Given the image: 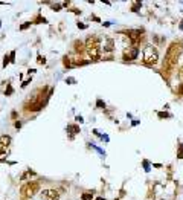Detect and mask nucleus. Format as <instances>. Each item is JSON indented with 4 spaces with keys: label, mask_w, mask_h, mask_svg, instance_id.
<instances>
[{
    "label": "nucleus",
    "mask_w": 183,
    "mask_h": 200,
    "mask_svg": "<svg viewBox=\"0 0 183 200\" xmlns=\"http://www.w3.org/2000/svg\"><path fill=\"white\" fill-rule=\"evenodd\" d=\"M177 95L178 96H183V83H180L177 86Z\"/></svg>",
    "instance_id": "nucleus-19"
},
{
    "label": "nucleus",
    "mask_w": 183,
    "mask_h": 200,
    "mask_svg": "<svg viewBox=\"0 0 183 200\" xmlns=\"http://www.w3.org/2000/svg\"><path fill=\"white\" fill-rule=\"evenodd\" d=\"M32 23H35V25H38V23H47V20L44 19V17H41V15L38 14V15L34 19V21H32Z\"/></svg>",
    "instance_id": "nucleus-12"
},
{
    "label": "nucleus",
    "mask_w": 183,
    "mask_h": 200,
    "mask_svg": "<svg viewBox=\"0 0 183 200\" xmlns=\"http://www.w3.org/2000/svg\"><path fill=\"white\" fill-rule=\"evenodd\" d=\"M183 51V40H174V41L168 46L166 52H165V58L162 61V73L165 78L169 81V77L174 73V70L177 67L178 57H180Z\"/></svg>",
    "instance_id": "nucleus-1"
},
{
    "label": "nucleus",
    "mask_w": 183,
    "mask_h": 200,
    "mask_svg": "<svg viewBox=\"0 0 183 200\" xmlns=\"http://www.w3.org/2000/svg\"><path fill=\"white\" fill-rule=\"evenodd\" d=\"M114 200H120V199H114Z\"/></svg>",
    "instance_id": "nucleus-35"
},
{
    "label": "nucleus",
    "mask_w": 183,
    "mask_h": 200,
    "mask_svg": "<svg viewBox=\"0 0 183 200\" xmlns=\"http://www.w3.org/2000/svg\"><path fill=\"white\" fill-rule=\"evenodd\" d=\"M38 189H40V183L37 180L26 182V183L21 185V188H20V197H21V200H31L35 194L38 193Z\"/></svg>",
    "instance_id": "nucleus-5"
},
{
    "label": "nucleus",
    "mask_w": 183,
    "mask_h": 200,
    "mask_svg": "<svg viewBox=\"0 0 183 200\" xmlns=\"http://www.w3.org/2000/svg\"><path fill=\"white\" fill-rule=\"evenodd\" d=\"M70 11H72V12H75V14H81V11H79V9H77V8H72Z\"/></svg>",
    "instance_id": "nucleus-27"
},
{
    "label": "nucleus",
    "mask_w": 183,
    "mask_h": 200,
    "mask_svg": "<svg viewBox=\"0 0 183 200\" xmlns=\"http://www.w3.org/2000/svg\"><path fill=\"white\" fill-rule=\"evenodd\" d=\"M37 61H38L40 64H44V63H46V58H44V57H41V55H38V57H37Z\"/></svg>",
    "instance_id": "nucleus-23"
},
{
    "label": "nucleus",
    "mask_w": 183,
    "mask_h": 200,
    "mask_svg": "<svg viewBox=\"0 0 183 200\" xmlns=\"http://www.w3.org/2000/svg\"><path fill=\"white\" fill-rule=\"evenodd\" d=\"M178 148H180V150H178V153H177V157L182 159V157H183V145H180Z\"/></svg>",
    "instance_id": "nucleus-25"
},
{
    "label": "nucleus",
    "mask_w": 183,
    "mask_h": 200,
    "mask_svg": "<svg viewBox=\"0 0 183 200\" xmlns=\"http://www.w3.org/2000/svg\"><path fill=\"white\" fill-rule=\"evenodd\" d=\"M35 174V173L34 171H31V170H28V171H26L25 173V174L23 176H21V180H26V177H29V176H34Z\"/></svg>",
    "instance_id": "nucleus-18"
},
{
    "label": "nucleus",
    "mask_w": 183,
    "mask_h": 200,
    "mask_svg": "<svg viewBox=\"0 0 183 200\" xmlns=\"http://www.w3.org/2000/svg\"><path fill=\"white\" fill-rule=\"evenodd\" d=\"M12 93H14V89H12L11 84H8V87H6V90H5V95H6V96H11Z\"/></svg>",
    "instance_id": "nucleus-16"
},
{
    "label": "nucleus",
    "mask_w": 183,
    "mask_h": 200,
    "mask_svg": "<svg viewBox=\"0 0 183 200\" xmlns=\"http://www.w3.org/2000/svg\"><path fill=\"white\" fill-rule=\"evenodd\" d=\"M73 51L77 52L78 55H83L86 52V43H83L81 40H75L73 41Z\"/></svg>",
    "instance_id": "nucleus-9"
},
{
    "label": "nucleus",
    "mask_w": 183,
    "mask_h": 200,
    "mask_svg": "<svg viewBox=\"0 0 183 200\" xmlns=\"http://www.w3.org/2000/svg\"><path fill=\"white\" fill-rule=\"evenodd\" d=\"M140 6H142V5H140V3H137V2H136V3H133V6H131V11H133V12L139 11V8H140Z\"/></svg>",
    "instance_id": "nucleus-20"
},
{
    "label": "nucleus",
    "mask_w": 183,
    "mask_h": 200,
    "mask_svg": "<svg viewBox=\"0 0 183 200\" xmlns=\"http://www.w3.org/2000/svg\"><path fill=\"white\" fill-rule=\"evenodd\" d=\"M96 200H105L104 197H96Z\"/></svg>",
    "instance_id": "nucleus-33"
},
{
    "label": "nucleus",
    "mask_w": 183,
    "mask_h": 200,
    "mask_svg": "<svg viewBox=\"0 0 183 200\" xmlns=\"http://www.w3.org/2000/svg\"><path fill=\"white\" fill-rule=\"evenodd\" d=\"M66 83H69V84H73V83H75V79H73V78H69Z\"/></svg>",
    "instance_id": "nucleus-32"
},
{
    "label": "nucleus",
    "mask_w": 183,
    "mask_h": 200,
    "mask_svg": "<svg viewBox=\"0 0 183 200\" xmlns=\"http://www.w3.org/2000/svg\"><path fill=\"white\" fill-rule=\"evenodd\" d=\"M78 28H79V29H86V25H83V23H78Z\"/></svg>",
    "instance_id": "nucleus-31"
},
{
    "label": "nucleus",
    "mask_w": 183,
    "mask_h": 200,
    "mask_svg": "<svg viewBox=\"0 0 183 200\" xmlns=\"http://www.w3.org/2000/svg\"><path fill=\"white\" fill-rule=\"evenodd\" d=\"M157 116L163 119V118H169L171 115H169V113H166V112H159V113H157Z\"/></svg>",
    "instance_id": "nucleus-21"
},
{
    "label": "nucleus",
    "mask_w": 183,
    "mask_h": 200,
    "mask_svg": "<svg viewBox=\"0 0 183 200\" xmlns=\"http://www.w3.org/2000/svg\"><path fill=\"white\" fill-rule=\"evenodd\" d=\"M9 63H11V57L9 55H5V57H3V64L2 66H3V67H6Z\"/></svg>",
    "instance_id": "nucleus-17"
},
{
    "label": "nucleus",
    "mask_w": 183,
    "mask_h": 200,
    "mask_svg": "<svg viewBox=\"0 0 183 200\" xmlns=\"http://www.w3.org/2000/svg\"><path fill=\"white\" fill-rule=\"evenodd\" d=\"M60 193L57 189H44L41 191V199L43 200H58Z\"/></svg>",
    "instance_id": "nucleus-8"
},
{
    "label": "nucleus",
    "mask_w": 183,
    "mask_h": 200,
    "mask_svg": "<svg viewBox=\"0 0 183 200\" xmlns=\"http://www.w3.org/2000/svg\"><path fill=\"white\" fill-rule=\"evenodd\" d=\"M96 105H98L99 109H104V107H105V103H102L101 99H98V101H96Z\"/></svg>",
    "instance_id": "nucleus-26"
},
{
    "label": "nucleus",
    "mask_w": 183,
    "mask_h": 200,
    "mask_svg": "<svg viewBox=\"0 0 183 200\" xmlns=\"http://www.w3.org/2000/svg\"><path fill=\"white\" fill-rule=\"evenodd\" d=\"M6 148L8 147L6 145H3L2 142H0V154H3V153H6Z\"/></svg>",
    "instance_id": "nucleus-24"
},
{
    "label": "nucleus",
    "mask_w": 183,
    "mask_h": 200,
    "mask_svg": "<svg viewBox=\"0 0 183 200\" xmlns=\"http://www.w3.org/2000/svg\"><path fill=\"white\" fill-rule=\"evenodd\" d=\"M31 25H32V21H28V23L21 25V26H20V31H25V29H28V28H29Z\"/></svg>",
    "instance_id": "nucleus-22"
},
{
    "label": "nucleus",
    "mask_w": 183,
    "mask_h": 200,
    "mask_svg": "<svg viewBox=\"0 0 183 200\" xmlns=\"http://www.w3.org/2000/svg\"><path fill=\"white\" fill-rule=\"evenodd\" d=\"M144 29H127V31H122L120 34H124V35H127L128 38H130V41H131V46H134L137 47L140 44V41L144 40Z\"/></svg>",
    "instance_id": "nucleus-6"
},
{
    "label": "nucleus",
    "mask_w": 183,
    "mask_h": 200,
    "mask_svg": "<svg viewBox=\"0 0 183 200\" xmlns=\"http://www.w3.org/2000/svg\"><path fill=\"white\" fill-rule=\"evenodd\" d=\"M67 131H72V133H79V127H78V125H67Z\"/></svg>",
    "instance_id": "nucleus-15"
},
{
    "label": "nucleus",
    "mask_w": 183,
    "mask_h": 200,
    "mask_svg": "<svg viewBox=\"0 0 183 200\" xmlns=\"http://www.w3.org/2000/svg\"><path fill=\"white\" fill-rule=\"evenodd\" d=\"M46 90H47V87L40 89V90H37V93H35L31 99L26 101V103H25V112H32V113L40 112V110L46 105L47 99L51 98L52 92H53L52 89H49V93H46Z\"/></svg>",
    "instance_id": "nucleus-2"
},
{
    "label": "nucleus",
    "mask_w": 183,
    "mask_h": 200,
    "mask_svg": "<svg viewBox=\"0 0 183 200\" xmlns=\"http://www.w3.org/2000/svg\"><path fill=\"white\" fill-rule=\"evenodd\" d=\"M114 51V40L113 38H107L104 44V52H113Z\"/></svg>",
    "instance_id": "nucleus-10"
},
{
    "label": "nucleus",
    "mask_w": 183,
    "mask_h": 200,
    "mask_svg": "<svg viewBox=\"0 0 183 200\" xmlns=\"http://www.w3.org/2000/svg\"><path fill=\"white\" fill-rule=\"evenodd\" d=\"M139 55V47H134V46H128L124 49V54H122V58L125 61H133L137 58Z\"/></svg>",
    "instance_id": "nucleus-7"
},
{
    "label": "nucleus",
    "mask_w": 183,
    "mask_h": 200,
    "mask_svg": "<svg viewBox=\"0 0 183 200\" xmlns=\"http://www.w3.org/2000/svg\"><path fill=\"white\" fill-rule=\"evenodd\" d=\"M142 61H144L145 66H148V67H153L159 63V52L157 49H156L153 44H146L144 47V54H142Z\"/></svg>",
    "instance_id": "nucleus-4"
},
{
    "label": "nucleus",
    "mask_w": 183,
    "mask_h": 200,
    "mask_svg": "<svg viewBox=\"0 0 183 200\" xmlns=\"http://www.w3.org/2000/svg\"><path fill=\"white\" fill-rule=\"evenodd\" d=\"M86 51L89 57H90V61H98L101 58V40L95 37V35H90L86 40Z\"/></svg>",
    "instance_id": "nucleus-3"
},
{
    "label": "nucleus",
    "mask_w": 183,
    "mask_h": 200,
    "mask_svg": "<svg viewBox=\"0 0 183 200\" xmlns=\"http://www.w3.org/2000/svg\"><path fill=\"white\" fill-rule=\"evenodd\" d=\"M11 118H12V119H17V112H12V113H11Z\"/></svg>",
    "instance_id": "nucleus-29"
},
{
    "label": "nucleus",
    "mask_w": 183,
    "mask_h": 200,
    "mask_svg": "<svg viewBox=\"0 0 183 200\" xmlns=\"http://www.w3.org/2000/svg\"><path fill=\"white\" fill-rule=\"evenodd\" d=\"M21 127V122L20 121H15V128H20Z\"/></svg>",
    "instance_id": "nucleus-30"
},
{
    "label": "nucleus",
    "mask_w": 183,
    "mask_h": 200,
    "mask_svg": "<svg viewBox=\"0 0 183 200\" xmlns=\"http://www.w3.org/2000/svg\"><path fill=\"white\" fill-rule=\"evenodd\" d=\"M63 64H64V67H72V63H70V58H69V57L67 55H64L63 57Z\"/></svg>",
    "instance_id": "nucleus-13"
},
{
    "label": "nucleus",
    "mask_w": 183,
    "mask_h": 200,
    "mask_svg": "<svg viewBox=\"0 0 183 200\" xmlns=\"http://www.w3.org/2000/svg\"><path fill=\"white\" fill-rule=\"evenodd\" d=\"M52 8H53V11H60V9H61V6H60V5H53Z\"/></svg>",
    "instance_id": "nucleus-28"
},
{
    "label": "nucleus",
    "mask_w": 183,
    "mask_h": 200,
    "mask_svg": "<svg viewBox=\"0 0 183 200\" xmlns=\"http://www.w3.org/2000/svg\"><path fill=\"white\" fill-rule=\"evenodd\" d=\"M92 199H93L92 193H83L81 194V200H92Z\"/></svg>",
    "instance_id": "nucleus-14"
},
{
    "label": "nucleus",
    "mask_w": 183,
    "mask_h": 200,
    "mask_svg": "<svg viewBox=\"0 0 183 200\" xmlns=\"http://www.w3.org/2000/svg\"><path fill=\"white\" fill-rule=\"evenodd\" d=\"M0 142H2V144L3 145H9L11 144V137L9 136H6V135H2V136H0Z\"/></svg>",
    "instance_id": "nucleus-11"
},
{
    "label": "nucleus",
    "mask_w": 183,
    "mask_h": 200,
    "mask_svg": "<svg viewBox=\"0 0 183 200\" xmlns=\"http://www.w3.org/2000/svg\"><path fill=\"white\" fill-rule=\"evenodd\" d=\"M180 29H183V20H182V23H180Z\"/></svg>",
    "instance_id": "nucleus-34"
}]
</instances>
